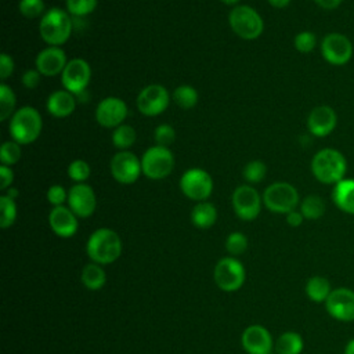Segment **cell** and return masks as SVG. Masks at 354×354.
<instances>
[{"label":"cell","mask_w":354,"mask_h":354,"mask_svg":"<svg viewBox=\"0 0 354 354\" xmlns=\"http://www.w3.org/2000/svg\"><path fill=\"white\" fill-rule=\"evenodd\" d=\"M225 249L231 256H239L248 249V238L239 231L231 232L225 239Z\"/></svg>","instance_id":"cell-38"},{"label":"cell","mask_w":354,"mask_h":354,"mask_svg":"<svg viewBox=\"0 0 354 354\" xmlns=\"http://www.w3.org/2000/svg\"><path fill=\"white\" fill-rule=\"evenodd\" d=\"M14 72V59L11 55L3 53L0 54V79L6 80Z\"/></svg>","instance_id":"cell-43"},{"label":"cell","mask_w":354,"mask_h":354,"mask_svg":"<svg viewBox=\"0 0 354 354\" xmlns=\"http://www.w3.org/2000/svg\"><path fill=\"white\" fill-rule=\"evenodd\" d=\"M129 109L126 102L119 97H106L98 102L94 116L100 126L105 129H116L123 124Z\"/></svg>","instance_id":"cell-15"},{"label":"cell","mask_w":354,"mask_h":354,"mask_svg":"<svg viewBox=\"0 0 354 354\" xmlns=\"http://www.w3.org/2000/svg\"><path fill=\"white\" fill-rule=\"evenodd\" d=\"M330 292H332L330 283L325 277H321V275L311 277L306 283V295L311 301L325 303Z\"/></svg>","instance_id":"cell-26"},{"label":"cell","mask_w":354,"mask_h":354,"mask_svg":"<svg viewBox=\"0 0 354 354\" xmlns=\"http://www.w3.org/2000/svg\"><path fill=\"white\" fill-rule=\"evenodd\" d=\"M228 24L232 32L243 40H254L264 30V22L260 14L246 4L232 7L228 14Z\"/></svg>","instance_id":"cell-5"},{"label":"cell","mask_w":354,"mask_h":354,"mask_svg":"<svg viewBox=\"0 0 354 354\" xmlns=\"http://www.w3.org/2000/svg\"><path fill=\"white\" fill-rule=\"evenodd\" d=\"M303 337L292 330L282 333L274 344V350L278 354H300L303 351Z\"/></svg>","instance_id":"cell-27"},{"label":"cell","mask_w":354,"mask_h":354,"mask_svg":"<svg viewBox=\"0 0 354 354\" xmlns=\"http://www.w3.org/2000/svg\"><path fill=\"white\" fill-rule=\"evenodd\" d=\"M170 102V94L162 84L145 86L137 95V108L144 116H156L165 112Z\"/></svg>","instance_id":"cell-13"},{"label":"cell","mask_w":354,"mask_h":354,"mask_svg":"<svg viewBox=\"0 0 354 354\" xmlns=\"http://www.w3.org/2000/svg\"><path fill=\"white\" fill-rule=\"evenodd\" d=\"M77 216L68 206L53 207L48 214V224L51 231L59 238H71L79 228Z\"/></svg>","instance_id":"cell-21"},{"label":"cell","mask_w":354,"mask_h":354,"mask_svg":"<svg viewBox=\"0 0 354 354\" xmlns=\"http://www.w3.org/2000/svg\"><path fill=\"white\" fill-rule=\"evenodd\" d=\"M272 7L275 8H285L286 6H289L290 0H267Z\"/></svg>","instance_id":"cell-47"},{"label":"cell","mask_w":354,"mask_h":354,"mask_svg":"<svg viewBox=\"0 0 354 354\" xmlns=\"http://www.w3.org/2000/svg\"><path fill=\"white\" fill-rule=\"evenodd\" d=\"M109 170L112 177L119 184H133L138 180L140 174H142L141 159H138L137 155L130 152L129 149L119 151L112 156Z\"/></svg>","instance_id":"cell-12"},{"label":"cell","mask_w":354,"mask_h":354,"mask_svg":"<svg viewBox=\"0 0 354 354\" xmlns=\"http://www.w3.org/2000/svg\"><path fill=\"white\" fill-rule=\"evenodd\" d=\"M220 1L224 3V4H227V6H235V4L239 3V0H220Z\"/></svg>","instance_id":"cell-50"},{"label":"cell","mask_w":354,"mask_h":354,"mask_svg":"<svg viewBox=\"0 0 354 354\" xmlns=\"http://www.w3.org/2000/svg\"><path fill=\"white\" fill-rule=\"evenodd\" d=\"M324 10H335L340 6L342 0H314Z\"/></svg>","instance_id":"cell-46"},{"label":"cell","mask_w":354,"mask_h":354,"mask_svg":"<svg viewBox=\"0 0 354 354\" xmlns=\"http://www.w3.org/2000/svg\"><path fill=\"white\" fill-rule=\"evenodd\" d=\"M217 220V209L210 202H198L191 212V221L196 228H210Z\"/></svg>","instance_id":"cell-24"},{"label":"cell","mask_w":354,"mask_h":354,"mask_svg":"<svg viewBox=\"0 0 354 354\" xmlns=\"http://www.w3.org/2000/svg\"><path fill=\"white\" fill-rule=\"evenodd\" d=\"M137 134L130 124H120L112 131V144L120 151L129 149L136 142Z\"/></svg>","instance_id":"cell-30"},{"label":"cell","mask_w":354,"mask_h":354,"mask_svg":"<svg viewBox=\"0 0 354 354\" xmlns=\"http://www.w3.org/2000/svg\"><path fill=\"white\" fill-rule=\"evenodd\" d=\"M261 198L263 205L272 213L288 214L299 205L297 189L286 181H277L270 184L264 189Z\"/></svg>","instance_id":"cell-6"},{"label":"cell","mask_w":354,"mask_h":354,"mask_svg":"<svg viewBox=\"0 0 354 354\" xmlns=\"http://www.w3.org/2000/svg\"><path fill=\"white\" fill-rule=\"evenodd\" d=\"M98 4V0H65L66 11L72 17H84L91 14Z\"/></svg>","instance_id":"cell-35"},{"label":"cell","mask_w":354,"mask_h":354,"mask_svg":"<svg viewBox=\"0 0 354 354\" xmlns=\"http://www.w3.org/2000/svg\"><path fill=\"white\" fill-rule=\"evenodd\" d=\"M68 59L66 54L61 47L48 46L43 48L35 61L36 69L41 73V76H57L61 75L64 68L66 66Z\"/></svg>","instance_id":"cell-19"},{"label":"cell","mask_w":354,"mask_h":354,"mask_svg":"<svg viewBox=\"0 0 354 354\" xmlns=\"http://www.w3.org/2000/svg\"><path fill=\"white\" fill-rule=\"evenodd\" d=\"M344 354H354V339H351L346 347H344Z\"/></svg>","instance_id":"cell-49"},{"label":"cell","mask_w":354,"mask_h":354,"mask_svg":"<svg viewBox=\"0 0 354 354\" xmlns=\"http://www.w3.org/2000/svg\"><path fill=\"white\" fill-rule=\"evenodd\" d=\"M43 119L40 112L30 106L25 105L18 108L10 119L8 131L11 140L17 141L21 145H28L35 142L41 134Z\"/></svg>","instance_id":"cell-3"},{"label":"cell","mask_w":354,"mask_h":354,"mask_svg":"<svg viewBox=\"0 0 354 354\" xmlns=\"http://www.w3.org/2000/svg\"><path fill=\"white\" fill-rule=\"evenodd\" d=\"M14 181V171L10 166L0 165V189L7 191L10 187H12Z\"/></svg>","instance_id":"cell-44"},{"label":"cell","mask_w":354,"mask_h":354,"mask_svg":"<svg viewBox=\"0 0 354 354\" xmlns=\"http://www.w3.org/2000/svg\"><path fill=\"white\" fill-rule=\"evenodd\" d=\"M72 15L62 8L54 7L47 10L39 22V33L48 46L61 47L72 35Z\"/></svg>","instance_id":"cell-2"},{"label":"cell","mask_w":354,"mask_h":354,"mask_svg":"<svg viewBox=\"0 0 354 354\" xmlns=\"http://www.w3.org/2000/svg\"><path fill=\"white\" fill-rule=\"evenodd\" d=\"M91 174L90 165L83 159H75L68 166V176L75 183H84Z\"/></svg>","instance_id":"cell-37"},{"label":"cell","mask_w":354,"mask_h":354,"mask_svg":"<svg viewBox=\"0 0 354 354\" xmlns=\"http://www.w3.org/2000/svg\"><path fill=\"white\" fill-rule=\"evenodd\" d=\"M347 169L346 158L342 152L333 148L318 151L311 160V171L322 184H336L343 180Z\"/></svg>","instance_id":"cell-4"},{"label":"cell","mask_w":354,"mask_h":354,"mask_svg":"<svg viewBox=\"0 0 354 354\" xmlns=\"http://www.w3.org/2000/svg\"><path fill=\"white\" fill-rule=\"evenodd\" d=\"M82 283L88 290H100L106 283V274L101 264L88 263L83 267L80 274Z\"/></svg>","instance_id":"cell-25"},{"label":"cell","mask_w":354,"mask_h":354,"mask_svg":"<svg viewBox=\"0 0 354 354\" xmlns=\"http://www.w3.org/2000/svg\"><path fill=\"white\" fill-rule=\"evenodd\" d=\"M180 189L188 199L203 202L213 192V178L205 169L191 167L183 173Z\"/></svg>","instance_id":"cell-9"},{"label":"cell","mask_w":354,"mask_h":354,"mask_svg":"<svg viewBox=\"0 0 354 354\" xmlns=\"http://www.w3.org/2000/svg\"><path fill=\"white\" fill-rule=\"evenodd\" d=\"M18 194H19V191H18L17 188L10 187V188L6 191V194H4V195H7V196H8V198H11V199H17Z\"/></svg>","instance_id":"cell-48"},{"label":"cell","mask_w":354,"mask_h":354,"mask_svg":"<svg viewBox=\"0 0 354 354\" xmlns=\"http://www.w3.org/2000/svg\"><path fill=\"white\" fill-rule=\"evenodd\" d=\"M337 123L336 112L329 105H318L311 109L307 118L308 131L315 137H325L330 134Z\"/></svg>","instance_id":"cell-20"},{"label":"cell","mask_w":354,"mask_h":354,"mask_svg":"<svg viewBox=\"0 0 354 354\" xmlns=\"http://www.w3.org/2000/svg\"><path fill=\"white\" fill-rule=\"evenodd\" d=\"M325 308L328 314L337 321H354V290L347 288L333 289L325 300Z\"/></svg>","instance_id":"cell-17"},{"label":"cell","mask_w":354,"mask_h":354,"mask_svg":"<svg viewBox=\"0 0 354 354\" xmlns=\"http://www.w3.org/2000/svg\"><path fill=\"white\" fill-rule=\"evenodd\" d=\"M40 79H41V73L36 68L35 69H26L21 76L22 86L29 88V90L36 88L40 83Z\"/></svg>","instance_id":"cell-42"},{"label":"cell","mask_w":354,"mask_h":354,"mask_svg":"<svg viewBox=\"0 0 354 354\" xmlns=\"http://www.w3.org/2000/svg\"><path fill=\"white\" fill-rule=\"evenodd\" d=\"M68 207L79 217H90L97 207V196L94 189L86 183H76L68 191Z\"/></svg>","instance_id":"cell-16"},{"label":"cell","mask_w":354,"mask_h":354,"mask_svg":"<svg viewBox=\"0 0 354 354\" xmlns=\"http://www.w3.org/2000/svg\"><path fill=\"white\" fill-rule=\"evenodd\" d=\"M173 101L183 109H191L198 104L199 94L198 91L189 84H181L174 88L171 94Z\"/></svg>","instance_id":"cell-29"},{"label":"cell","mask_w":354,"mask_h":354,"mask_svg":"<svg viewBox=\"0 0 354 354\" xmlns=\"http://www.w3.org/2000/svg\"><path fill=\"white\" fill-rule=\"evenodd\" d=\"M325 202L318 195H308L300 203V212L307 220H318L325 213Z\"/></svg>","instance_id":"cell-28"},{"label":"cell","mask_w":354,"mask_h":354,"mask_svg":"<svg viewBox=\"0 0 354 354\" xmlns=\"http://www.w3.org/2000/svg\"><path fill=\"white\" fill-rule=\"evenodd\" d=\"M18 10L25 18H41L46 12V4L44 0H19Z\"/></svg>","instance_id":"cell-36"},{"label":"cell","mask_w":354,"mask_h":354,"mask_svg":"<svg viewBox=\"0 0 354 354\" xmlns=\"http://www.w3.org/2000/svg\"><path fill=\"white\" fill-rule=\"evenodd\" d=\"M271 354H278V353H277V351H272V353H271Z\"/></svg>","instance_id":"cell-51"},{"label":"cell","mask_w":354,"mask_h":354,"mask_svg":"<svg viewBox=\"0 0 354 354\" xmlns=\"http://www.w3.org/2000/svg\"><path fill=\"white\" fill-rule=\"evenodd\" d=\"M241 344L248 354H271L274 350L272 336L263 325L248 326L241 336Z\"/></svg>","instance_id":"cell-18"},{"label":"cell","mask_w":354,"mask_h":354,"mask_svg":"<svg viewBox=\"0 0 354 354\" xmlns=\"http://www.w3.org/2000/svg\"><path fill=\"white\" fill-rule=\"evenodd\" d=\"M142 174L151 180L167 177L174 167V156L167 147L152 145L141 156Z\"/></svg>","instance_id":"cell-7"},{"label":"cell","mask_w":354,"mask_h":354,"mask_svg":"<svg viewBox=\"0 0 354 354\" xmlns=\"http://www.w3.org/2000/svg\"><path fill=\"white\" fill-rule=\"evenodd\" d=\"M22 156V149H21V144H18L14 140L10 141H4L0 147V162L4 166H14L15 163L19 162Z\"/></svg>","instance_id":"cell-32"},{"label":"cell","mask_w":354,"mask_h":354,"mask_svg":"<svg viewBox=\"0 0 354 354\" xmlns=\"http://www.w3.org/2000/svg\"><path fill=\"white\" fill-rule=\"evenodd\" d=\"M76 109V95L68 90L53 91L47 98V111L51 116L68 118Z\"/></svg>","instance_id":"cell-22"},{"label":"cell","mask_w":354,"mask_h":354,"mask_svg":"<svg viewBox=\"0 0 354 354\" xmlns=\"http://www.w3.org/2000/svg\"><path fill=\"white\" fill-rule=\"evenodd\" d=\"M321 54L330 65H344L353 57V44L346 35L332 32L321 41Z\"/></svg>","instance_id":"cell-14"},{"label":"cell","mask_w":354,"mask_h":354,"mask_svg":"<svg viewBox=\"0 0 354 354\" xmlns=\"http://www.w3.org/2000/svg\"><path fill=\"white\" fill-rule=\"evenodd\" d=\"M333 203L344 213L354 214V178H343L332 191Z\"/></svg>","instance_id":"cell-23"},{"label":"cell","mask_w":354,"mask_h":354,"mask_svg":"<svg viewBox=\"0 0 354 354\" xmlns=\"http://www.w3.org/2000/svg\"><path fill=\"white\" fill-rule=\"evenodd\" d=\"M17 220V205L15 199L8 198L7 195L0 196V227L8 228Z\"/></svg>","instance_id":"cell-33"},{"label":"cell","mask_w":354,"mask_h":354,"mask_svg":"<svg viewBox=\"0 0 354 354\" xmlns=\"http://www.w3.org/2000/svg\"><path fill=\"white\" fill-rule=\"evenodd\" d=\"M123 250L119 234L111 228L102 227L95 230L87 239L86 253L93 263L105 266L116 261Z\"/></svg>","instance_id":"cell-1"},{"label":"cell","mask_w":354,"mask_h":354,"mask_svg":"<svg viewBox=\"0 0 354 354\" xmlns=\"http://www.w3.org/2000/svg\"><path fill=\"white\" fill-rule=\"evenodd\" d=\"M266 174H267V166L263 160H259V159L248 162L242 170L243 178L249 184L260 183L266 177Z\"/></svg>","instance_id":"cell-34"},{"label":"cell","mask_w":354,"mask_h":354,"mask_svg":"<svg viewBox=\"0 0 354 354\" xmlns=\"http://www.w3.org/2000/svg\"><path fill=\"white\" fill-rule=\"evenodd\" d=\"M232 209L235 214L243 221H252L257 218L261 210L263 198L257 192V189L252 185L243 184L235 188L231 196Z\"/></svg>","instance_id":"cell-10"},{"label":"cell","mask_w":354,"mask_h":354,"mask_svg":"<svg viewBox=\"0 0 354 354\" xmlns=\"http://www.w3.org/2000/svg\"><path fill=\"white\" fill-rule=\"evenodd\" d=\"M91 79V66L84 58H72L61 73V83L65 90L76 97L82 95Z\"/></svg>","instance_id":"cell-11"},{"label":"cell","mask_w":354,"mask_h":354,"mask_svg":"<svg viewBox=\"0 0 354 354\" xmlns=\"http://www.w3.org/2000/svg\"><path fill=\"white\" fill-rule=\"evenodd\" d=\"M15 105H17V98H15L14 90L6 83H1L0 84V120L1 122L11 119V116L15 112Z\"/></svg>","instance_id":"cell-31"},{"label":"cell","mask_w":354,"mask_h":354,"mask_svg":"<svg viewBox=\"0 0 354 354\" xmlns=\"http://www.w3.org/2000/svg\"><path fill=\"white\" fill-rule=\"evenodd\" d=\"M295 48L301 53V54H308L311 53L315 46H317V36L313 33V32H308V30H304V32H300L295 36Z\"/></svg>","instance_id":"cell-39"},{"label":"cell","mask_w":354,"mask_h":354,"mask_svg":"<svg viewBox=\"0 0 354 354\" xmlns=\"http://www.w3.org/2000/svg\"><path fill=\"white\" fill-rule=\"evenodd\" d=\"M303 220H304V216L301 214V212L300 210H292V212H289L288 214H286V223L290 225V227H299V225H301V223H303Z\"/></svg>","instance_id":"cell-45"},{"label":"cell","mask_w":354,"mask_h":354,"mask_svg":"<svg viewBox=\"0 0 354 354\" xmlns=\"http://www.w3.org/2000/svg\"><path fill=\"white\" fill-rule=\"evenodd\" d=\"M153 140L156 142V145L160 147H169L170 144L174 142L176 140V130L173 129V126L167 124V123H162L159 124L155 131H153Z\"/></svg>","instance_id":"cell-40"},{"label":"cell","mask_w":354,"mask_h":354,"mask_svg":"<svg viewBox=\"0 0 354 354\" xmlns=\"http://www.w3.org/2000/svg\"><path fill=\"white\" fill-rule=\"evenodd\" d=\"M214 282L224 292H236L242 288L246 278L243 264L234 256L223 257L214 267Z\"/></svg>","instance_id":"cell-8"},{"label":"cell","mask_w":354,"mask_h":354,"mask_svg":"<svg viewBox=\"0 0 354 354\" xmlns=\"http://www.w3.org/2000/svg\"><path fill=\"white\" fill-rule=\"evenodd\" d=\"M47 201L53 205V207L64 206L65 202H68V192L62 185L54 184L47 189Z\"/></svg>","instance_id":"cell-41"}]
</instances>
